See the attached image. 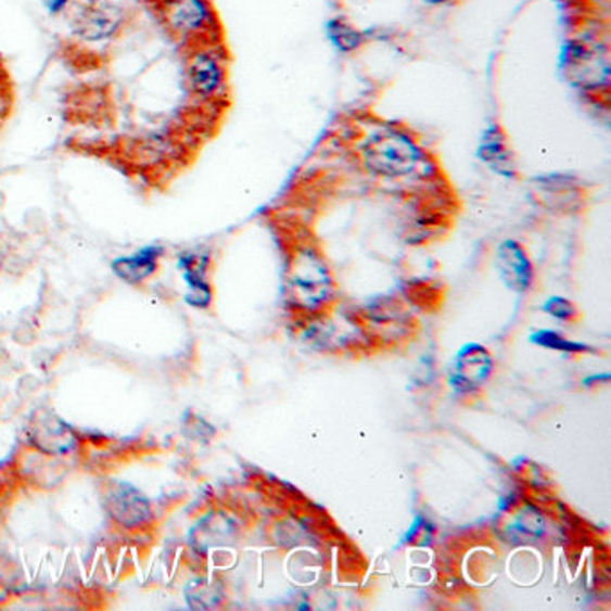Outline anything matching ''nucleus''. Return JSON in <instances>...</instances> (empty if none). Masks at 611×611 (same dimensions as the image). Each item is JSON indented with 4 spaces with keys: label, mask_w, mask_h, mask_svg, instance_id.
Returning a JSON list of instances; mask_svg holds the SVG:
<instances>
[{
    "label": "nucleus",
    "mask_w": 611,
    "mask_h": 611,
    "mask_svg": "<svg viewBox=\"0 0 611 611\" xmlns=\"http://www.w3.org/2000/svg\"><path fill=\"white\" fill-rule=\"evenodd\" d=\"M421 150L409 135L382 129L371 135L360 148V160L371 175L404 178L420 164Z\"/></svg>",
    "instance_id": "1"
},
{
    "label": "nucleus",
    "mask_w": 611,
    "mask_h": 611,
    "mask_svg": "<svg viewBox=\"0 0 611 611\" xmlns=\"http://www.w3.org/2000/svg\"><path fill=\"white\" fill-rule=\"evenodd\" d=\"M288 282L294 305L305 310H318L334 293L329 268L314 250H300L294 255Z\"/></svg>",
    "instance_id": "2"
},
{
    "label": "nucleus",
    "mask_w": 611,
    "mask_h": 611,
    "mask_svg": "<svg viewBox=\"0 0 611 611\" xmlns=\"http://www.w3.org/2000/svg\"><path fill=\"white\" fill-rule=\"evenodd\" d=\"M567 76L586 92L608 93L610 60L604 47L588 40H572L565 49Z\"/></svg>",
    "instance_id": "3"
},
{
    "label": "nucleus",
    "mask_w": 611,
    "mask_h": 611,
    "mask_svg": "<svg viewBox=\"0 0 611 611\" xmlns=\"http://www.w3.org/2000/svg\"><path fill=\"white\" fill-rule=\"evenodd\" d=\"M492 368H494V360H492L488 349L481 344H467V346H462L456 357L450 384L458 391L479 390L484 382L488 381Z\"/></svg>",
    "instance_id": "4"
},
{
    "label": "nucleus",
    "mask_w": 611,
    "mask_h": 611,
    "mask_svg": "<svg viewBox=\"0 0 611 611\" xmlns=\"http://www.w3.org/2000/svg\"><path fill=\"white\" fill-rule=\"evenodd\" d=\"M29 440L41 453L60 456L76 448V436L73 429L54 417L51 412L41 411L33 418L29 427Z\"/></svg>",
    "instance_id": "5"
},
{
    "label": "nucleus",
    "mask_w": 611,
    "mask_h": 611,
    "mask_svg": "<svg viewBox=\"0 0 611 611\" xmlns=\"http://www.w3.org/2000/svg\"><path fill=\"white\" fill-rule=\"evenodd\" d=\"M123 24V11L117 5L99 2L87 5L74 18V33L88 41H101L114 37Z\"/></svg>",
    "instance_id": "6"
},
{
    "label": "nucleus",
    "mask_w": 611,
    "mask_h": 611,
    "mask_svg": "<svg viewBox=\"0 0 611 611\" xmlns=\"http://www.w3.org/2000/svg\"><path fill=\"white\" fill-rule=\"evenodd\" d=\"M497 269L506 285L517 293H525L535 277L527 253L514 241H506L498 246Z\"/></svg>",
    "instance_id": "7"
},
{
    "label": "nucleus",
    "mask_w": 611,
    "mask_h": 611,
    "mask_svg": "<svg viewBox=\"0 0 611 611\" xmlns=\"http://www.w3.org/2000/svg\"><path fill=\"white\" fill-rule=\"evenodd\" d=\"M109 511L112 519L124 527H139L151 519L148 498L129 484H118L109 497Z\"/></svg>",
    "instance_id": "8"
},
{
    "label": "nucleus",
    "mask_w": 611,
    "mask_h": 611,
    "mask_svg": "<svg viewBox=\"0 0 611 611\" xmlns=\"http://www.w3.org/2000/svg\"><path fill=\"white\" fill-rule=\"evenodd\" d=\"M189 81L201 98H214L221 92L227 81V71L221 58L212 51L195 52L189 63Z\"/></svg>",
    "instance_id": "9"
},
{
    "label": "nucleus",
    "mask_w": 611,
    "mask_h": 611,
    "mask_svg": "<svg viewBox=\"0 0 611 611\" xmlns=\"http://www.w3.org/2000/svg\"><path fill=\"white\" fill-rule=\"evenodd\" d=\"M167 21L180 35H198L212 26L214 13L206 0H173L167 8Z\"/></svg>",
    "instance_id": "10"
},
{
    "label": "nucleus",
    "mask_w": 611,
    "mask_h": 611,
    "mask_svg": "<svg viewBox=\"0 0 611 611\" xmlns=\"http://www.w3.org/2000/svg\"><path fill=\"white\" fill-rule=\"evenodd\" d=\"M180 269L186 282L189 283L187 304L192 307L205 308L212 302V289L206 282V268H208V255L203 253H186L180 257Z\"/></svg>",
    "instance_id": "11"
},
{
    "label": "nucleus",
    "mask_w": 611,
    "mask_h": 611,
    "mask_svg": "<svg viewBox=\"0 0 611 611\" xmlns=\"http://www.w3.org/2000/svg\"><path fill=\"white\" fill-rule=\"evenodd\" d=\"M164 250L158 246L142 247L140 252L129 257H120L114 260L112 269L124 282L137 283L144 282L151 275L158 269V260Z\"/></svg>",
    "instance_id": "12"
},
{
    "label": "nucleus",
    "mask_w": 611,
    "mask_h": 611,
    "mask_svg": "<svg viewBox=\"0 0 611 611\" xmlns=\"http://www.w3.org/2000/svg\"><path fill=\"white\" fill-rule=\"evenodd\" d=\"M479 156L492 165L497 173L504 176L513 175V160H511V151L508 150V144L504 140L502 133L497 126L484 133L483 142H481V151Z\"/></svg>",
    "instance_id": "13"
},
{
    "label": "nucleus",
    "mask_w": 611,
    "mask_h": 611,
    "mask_svg": "<svg viewBox=\"0 0 611 611\" xmlns=\"http://www.w3.org/2000/svg\"><path fill=\"white\" fill-rule=\"evenodd\" d=\"M327 35L340 51L354 52L365 46V33L346 18H334L327 24Z\"/></svg>",
    "instance_id": "14"
},
{
    "label": "nucleus",
    "mask_w": 611,
    "mask_h": 611,
    "mask_svg": "<svg viewBox=\"0 0 611 611\" xmlns=\"http://www.w3.org/2000/svg\"><path fill=\"white\" fill-rule=\"evenodd\" d=\"M531 341L544 348L561 349V352H586L588 349L586 344L563 340L558 332H552V330H539L531 335Z\"/></svg>",
    "instance_id": "15"
},
{
    "label": "nucleus",
    "mask_w": 611,
    "mask_h": 611,
    "mask_svg": "<svg viewBox=\"0 0 611 611\" xmlns=\"http://www.w3.org/2000/svg\"><path fill=\"white\" fill-rule=\"evenodd\" d=\"M187 601L192 608H212L219 602V596L205 581H195L187 588Z\"/></svg>",
    "instance_id": "16"
},
{
    "label": "nucleus",
    "mask_w": 611,
    "mask_h": 611,
    "mask_svg": "<svg viewBox=\"0 0 611 611\" xmlns=\"http://www.w3.org/2000/svg\"><path fill=\"white\" fill-rule=\"evenodd\" d=\"M513 530V535L522 536L524 539L538 538L544 531V519L536 513L535 509H525L524 513L517 519Z\"/></svg>",
    "instance_id": "17"
},
{
    "label": "nucleus",
    "mask_w": 611,
    "mask_h": 611,
    "mask_svg": "<svg viewBox=\"0 0 611 611\" xmlns=\"http://www.w3.org/2000/svg\"><path fill=\"white\" fill-rule=\"evenodd\" d=\"M544 310L550 314V316L561 319V321H571V319L577 318V310H575L574 304L569 302V300L560 298V296L547 300Z\"/></svg>",
    "instance_id": "18"
},
{
    "label": "nucleus",
    "mask_w": 611,
    "mask_h": 611,
    "mask_svg": "<svg viewBox=\"0 0 611 611\" xmlns=\"http://www.w3.org/2000/svg\"><path fill=\"white\" fill-rule=\"evenodd\" d=\"M43 5H46V10L51 13V15H58V13H62L65 8H67L68 0H41Z\"/></svg>",
    "instance_id": "19"
},
{
    "label": "nucleus",
    "mask_w": 611,
    "mask_h": 611,
    "mask_svg": "<svg viewBox=\"0 0 611 611\" xmlns=\"http://www.w3.org/2000/svg\"><path fill=\"white\" fill-rule=\"evenodd\" d=\"M423 2H427V4H432V5H443V4H450V2H454V0H423Z\"/></svg>",
    "instance_id": "20"
},
{
    "label": "nucleus",
    "mask_w": 611,
    "mask_h": 611,
    "mask_svg": "<svg viewBox=\"0 0 611 611\" xmlns=\"http://www.w3.org/2000/svg\"><path fill=\"white\" fill-rule=\"evenodd\" d=\"M0 268H2V255H0Z\"/></svg>",
    "instance_id": "21"
}]
</instances>
